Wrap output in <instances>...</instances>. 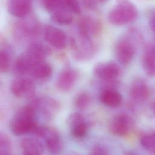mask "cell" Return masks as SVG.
Returning <instances> with one entry per match:
<instances>
[{"instance_id": "obj_30", "label": "cell", "mask_w": 155, "mask_h": 155, "mask_svg": "<svg viewBox=\"0 0 155 155\" xmlns=\"http://www.w3.org/2000/svg\"><path fill=\"white\" fill-rule=\"evenodd\" d=\"M85 5L89 8H93L95 5L94 0H84Z\"/></svg>"}, {"instance_id": "obj_32", "label": "cell", "mask_w": 155, "mask_h": 155, "mask_svg": "<svg viewBox=\"0 0 155 155\" xmlns=\"http://www.w3.org/2000/svg\"><path fill=\"white\" fill-rule=\"evenodd\" d=\"M124 155H139L134 152H133V151H126L124 153Z\"/></svg>"}, {"instance_id": "obj_4", "label": "cell", "mask_w": 155, "mask_h": 155, "mask_svg": "<svg viewBox=\"0 0 155 155\" xmlns=\"http://www.w3.org/2000/svg\"><path fill=\"white\" fill-rule=\"evenodd\" d=\"M31 104L35 107L36 113L44 119L50 120L54 118L60 109V104L55 99L49 96L33 97Z\"/></svg>"}, {"instance_id": "obj_33", "label": "cell", "mask_w": 155, "mask_h": 155, "mask_svg": "<svg viewBox=\"0 0 155 155\" xmlns=\"http://www.w3.org/2000/svg\"><path fill=\"white\" fill-rule=\"evenodd\" d=\"M153 111H154V112L155 113V102L153 103Z\"/></svg>"}, {"instance_id": "obj_9", "label": "cell", "mask_w": 155, "mask_h": 155, "mask_svg": "<svg viewBox=\"0 0 155 155\" xmlns=\"http://www.w3.org/2000/svg\"><path fill=\"white\" fill-rule=\"evenodd\" d=\"M68 124L71 134L74 137L81 139L87 134L88 126L84 116L80 113H71L68 117Z\"/></svg>"}, {"instance_id": "obj_18", "label": "cell", "mask_w": 155, "mask_h": 155, "mask_svg": "<svg viewBox=\"0 0 155 155\" xmlns=\"http://www.w3.org/2000/svg\"><path fill=\"white\" fill-rule=\"evenodd\" d=\"M142 66L148 76H155V48L149 47L145 50L142 58Z\"/></svg>"}, {"instance_id": "obj_13", "label": "cell", "mask_w": 155, "mask_h": 155, "mask_svg": "<svg viewBox=\"0 0 155 155\" xmlns=\"http://www.w3.org/2000/svg\"><path fill=\"white\" fill-rule=\"evenodd\" d=\"M31 0H8L7 9L10 14L17 18L27 16L31 10Z\"/></svg>"}, {"instance_id": "obj_23", "label": "cell", "mask_w": 155, "mask_h": 155, "mask_svg": "<svg viewBox=\"0 0 155 155\" xmlns=\"http://www.w3.org/2000/svg\"><path fill=\"white\" fill-rule=\"evenodd\" d=\"M140 142L145 149L155 153V133L144 134L140 137Z\"/></svg>"}, {"instance_id": "obj_25", "label": "cell", "mask_w": 155, "mask_h": 155, "mask_svg": "<svg viewBox=\"0 0 155 155\" xmlns=\"http://www.w3.org/2000/svg\"><path fill=\"white\" fill-rule=\"evenodd\" d=\"M45 9L51 13L59 7L65 5L63 0H41Z\"/></svg>"}, {"instance_id": "obj_14", "label": "cell", "mask_w": 155, "mask_h": 155, "mask_svg": "<svg viewBox=\"0 0 155 155\" xmlns=\"http://www.w3.org/2000/svg\"><path fill=\"white\" fill-rule=\"evenodd\" d=\"M23 155H42L44 151L43 143L38 139L25 137L20 142Z\"/></svg>"}, {"instance_id": "obj_5", "label": "cell", "mask_w": 155, "mask_h": 155, "mask_svg": "<svg viewBox=\"0 0 155 155\" xmlns=\"http://www.w3.org/2000/svg\"><path fill=\"white\" fill-rule=\"evenodd\" d=\"M12 94L19 98L31 99L35 97L36 84L35 81L25 76H18L10 85Z\"/></svg>"}, {"instance_id": "obj_2", "label": "cell", "mask_w": 155, "mask_h": 155, "mask_svg": "<svg viewBox=\"0 0 155 155\" xmlns=\"http://www.w3.org/2000/svg\"><path fill=\"white\" fill-rule=\"evenodd\" d=\"M137 10L130 0H117L114 7L108 14V21L115 25H123L136 20Z\"/></svg>"}, {"instance_id": "obj_15", "label": "cell", "mask_w": 155, "mask_h": 155, "mask_svg": "<svg viewBox=\"0 0 155 155\" xmlns=\"http://www.w3.org/2000/svg\"><path fill=\"white\" fill-rule=\"evenodd\" d=\"M53 69L51 66L44 61L38 62L31 69L30 75L31 79L38 82H45L52 75Z\"/></svg>"}, {"instance_id": "obj_16", "label": "cell", "mask_w": 155, "mask_h": 155, "mask_svg": "<svg viewBox=\"0 0 155 155\" xmlns=\"http://www.w3.org/2000/svg\"><path fill=\"white\" fill-rule=\"evenodd\" d=\"M130 94L137 101H143L149 96V89L145 82L141 79H136L131 85Z\"/></svg>"}, {"instance_id": "obj_7", "label": "cell", "mask_w": 155, "mask_h": 155, "mask_svg": "<svg viewBox=\"0 0 155 155\" xmlns=\"http://www.w3.org/2000/svg\"><path fill=\"white\" fill-rule=\"evenodd\" d=\"M94 76L99 79L104 81H111L114 79L119 74L118 65L113 61L100 62L95 65L93 69Z\"/></svg>"}, {"instance_id": "obj_11", "label": "cell", "mask_w": 155, "mask_h": 155, "mask_svg": "<svg viewBox=\"0 0 155 155\" xmlns=\"http://www.w3.org/2000/svg\"><path fill=\"white\" fill-rule=\"evenodd\" d=\"M133 124L131 118L125 114L116 116L110 124L111 131L117 136L125 135L131 128Z\"/></svg>"}, {"instance_id": "obj_3", "label": "cell", "mask_w": 155, "mask_h": 155, "mask_svg": "<svg viewBox=\"0 0 155 155\" xmlns=\"http://www.w3.org/2000/svg\"><path fill=\"white\" fill-rule=\"evenodd\" d=\"M36 136L44 139L48 152L51 155H59L63 150V143L58 130L53 127L39 125Z\"/></svg>"}, {"instance_id": "obj_22", "label": "cell", "mask_w": 155, "mask_h": 155, "mask_svg": "<svg viewBox=\"0 0 155 155\" xmlns=\"http://www.w3.org/2000/svg\"><path fill=\"white\" fill-rule=\"evenodd\" d=\"M91 101L90 96L88 93L85 91L79 93L74 99L75 107L80 110L86 109L90 105Z\"/></svg>"}, {"instance_id": "obj_1", "label": "cell", "mask_w": 155, "mask_h": 155, "mask_svg": "<svg viewBox=\"0 0 155 155\" xmlns=\"http://www.w3.org/2000/svg\"><path fill=\"white\" fill-rule=\"evenodd\" d=\"M36 111L30 103L20 108L12 118L10 123L12 132L16 136L27 134H36L39 125L36 117Z\"/></svg>"}, {"instance_id": "obj_35", "label": "cell", "mask_w": 155, "mask_h": 155, "mask_svg": "<svg viewBox=\"0 0 155 155\" xmlns=\"http://www.w3.org/2000/svg\"><path fill=\"white\" fill-rule=\"evenodd\" d=\"M0 155H10V154H0Z\"/></svg>"}, {"instance_id": "obj_8", "label": "cell", "mask_w": 155, "mask_h": 155, "mask_svg": "<svg viewBox=\"0 0 155 155\" xmlns=\"http://www.w3.org/2000/svg\"><path fill=\"white\" fill-rule=\"evenodd\" d=\"M78 79V72L73 68L67 67L59 73L56 79V85L61 91H67L74 87Z\"/></svg>"}, {"instance_id": "obj_10", "label": "cell", "mask_w": 155, "mask_h": 155, "mask_svg": "<svg viewBox=\"0 0 155 155\" xmlns=\"http://www.w3.org/2000/svg\"><path fill=\"white\" fill-rule=\"evenodd\" d=\"M44 36L47 42L54 48L62 49L66 46V35L62 30L57 27L47 26L45 30Z\"/></svg>"}, {"instance_id": "obj_29", "label": "cell", "mask_w": 155, "mask_h": 155, "mask_svg": "<svg viewBox=\"0 0 155 155\" xmlns=\"http://www.w3.org/2000/svg\"><path fill=\"white\" fill-rule=\"evenodd\" d=\"M149 24L151 29L155 33V12H154L150 16L149 19Z\"/></svg>"}, {"instance_id": "obj_27", "label": "cell", "mask_w": 155, "mask_h": 155, "mask_svg": "<svg viewBox=\"0 0 155 155\" xmlns=\"http://www.w3.org/2000/svg\"><path fill=\"white\" fill-rule=\"evenodd\" d=\"M65 7L71 12L74 13H79L81 8L78 0H63Z\"/></svg>"}, {"instance_id": "obj_26", "label": "cell", "mask_w": 155, "mask_h": 155, "mask_svg": "<svg viewBox=\"0 0 155 155\" xmlns=\"http://www.w3.org/2000/svg\"><path fill=\"white\" fill-rule=\"evenodd\" d=\"M10 67V58L5 51H0V71L7 72Z\"/></svg>"}, {"instance_id": "obj_6", "label": "cell", "mask_w": 155, "mask_h": 155, "mask_svg": "<svg viewBox=\"0 0 155 155\" xmlns=\"http://www.w3.org/2000/svg\"><path fill=\"white\" fill-rule=\"evenodd\" d=\"M114 53L117 61L120 64L126 65L132 61L135 54V49L129 40L121 39L116 44Z\"/></svg>"}, {"instance_id": "obj_20", "label": "cell", "mask_w": 155, "mask_h": 155, "mask_svg": "<svg viewBox=\"0 0 155 155\" xmlns=\"http://www.w3.org/2000/svg\"><path fill=\"white\" fill-rule=\"evenodd\" d=\"M37 62L44 61L45 58L49 54V49L40 43H33L30 45L26 51Z\"/></svg>"}, {"instance_id": "obj_12", "label": "cell", "mask_w": 155, "mask_h": 155, "mask_svg": "<svg viewBox=\"0 0 155 155\" xmlns=\"http://www.w3.org/2000/svg\"><path fill=\"white\" fill-rule=\"evenodd\" d=\"M38 62H37L25 52L16 60L14 64V73L18 76L29 74L34 65Z\"/></svg>"}, {"instance_id": "obj_17", "label": "cell", "mask_w": 155, "mask_h": 155, "mask_svg": "<svg viewBox=\"0 0 155 155\" xmlns=\"http://www.w3.org/2000/svg\"><path fill=\"white\" fill-rule=\"evenodd\" d=\"M101 102L109 107H117L122 102V96L117 91L113 89H105L100 94Z\"/></svg>"}, {"instance_id": "obj_31", "label": "cell", "mask_w": 155, "mask_h": 155, "mask_svg": "<svg viewBox=\"0 0 155 155\" xmlns=\"http://www.w3.org/2000/svg\"><path fill=\"white\" fill-rule=\"evenodd\" d=\"M66 155H81V154H79V153L76 152V151H70L69 152H68Z\"/></svg>"}, {"instance_id": "obj_28", "label": "cell", "mask_w": 155, "mask_h": 155, "mask_svg": "<svg viewBox=\"0 0 155 155\" xmlns=\"http://www.w3.org/2000/svg\"><path fill=\"white\" fill-rule=\"evenodd\" d=\"M89 155H108V153L104 147L97 145L92 149Z\"/></svg>"}, {"instance_id": "obj_21", "label": "cell", "mask_w": 155, "mask_h": 155, "mask_svg": "<svg viewBox=\"0 0 155 155\" xmlns=\"http://www.w3.org/2000/svg\"><path fill=\"white\" fill-rule=\"evenodd\" d=\"M78 25L81 35L87 39H88L96 30V24L88 18L79 20Z\"/></svg>"}, {"instance_id": "obj_24", "label": "cell", "mask_w": 155, "mask_h": 155, "mask_svg": "<svg viewBox=\"0 0 155 155\" xmlns=\"http://www.w3.org/2000/svg\"><path fill=\"white\" fill-rule=\"evenodd\" d=\"M12 141L4 132L0 131V154H10L12 150Z\"/></svg>"}, {"instance_id": "obj_19", "label": "cell", "mask_w": 155, "mask_h": 155, "mask_svg": "<svg viewBox=\"0 0 155 155\" xmlns=\"http://www.w3.org/2000/svg\"><path fill=\"white\" fill-rule=\"evenodd\" d=\"M65 5H62L51 13V18L53 22L61 25H69L73 21V16Z\"/></svg>"}, {"instance_id": "obj_34", "label": "cell", "mask_w": 155, "mask_h": 155, "mask_svg": "<svg viewBox=\"0 0 155 155\" xmlns=\"http://www.w3.org/2000/svg\"><path fill=\"white\" fill-rule=\"evenodd\" d=\"M100 1H101V2H104V1H106L107 0H99Z\"/></svg>"}]
</instances>
